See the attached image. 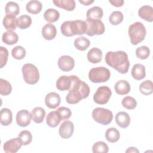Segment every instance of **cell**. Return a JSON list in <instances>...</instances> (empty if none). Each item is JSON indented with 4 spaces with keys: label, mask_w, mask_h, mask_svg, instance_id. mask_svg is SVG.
<instances>
[{
    "label": "cell",
    "mask_w": 153,
    "mask_h": 153,
    "mask_svg": "<svg viewBox=\"0 0 153 153\" xmlns=\"http://www.w3.org/2000/svg\"><path fill=\"white\" fill-rule=\"evenodd\" d=\"M61 99L59 94L55 92L48 93L45 97V103L50 109H55L59 106Z\"/></svg>",
    "instance_id": "9a60e30c"
},
{
    "label": "cell",
    "mask_w": 153,
    "mask_h": 153,
    "mask_svg": "<svg viewBox=\"0 0 153 153\" xmlns=\"http://www.w3.org/2000/svg\"><path fill=\"white\" fill-rule=\"evenodd\" d=\"M31 119V114L27 110L22 109L17 113L16 122L20 127H25L27 126L30 124Z\"/></svg>",
    "instance_id": "4fadbf2b"
},
{
    "label": "cell",
    "mask_w": 153,
    "mask_h": 153,
    "mask_svg": "<svg viewBox=\"0 0 153 153\" xmlns=\"http://www.w3.org/2000/svg\"><path fill=\"white\" fill-rule=\"evenodd\" d=\"M16 16L12 15H6L3 19V26L8 30H15L17 26Z\"/></svg>",
    "instance_id": "484cf974"
},
{
    "label": "cell",
    "mask_w": 153,
    "mask_h": 153,
    "mask_svg": "<svg viewBox=\"0 0 153 153\" xmlns=\"http://www.w3.org/2000/svg\"><path fill=\"white\" fill-rule=\"evenodd\" d=\"M131 75L136 80H141L146 76L145 66L142 64H135L131 69Z\"/></svg>",
    "instance_id": "44dd1931"
},
{
    "label": "cell",
    "mask_w": 153,
    "mask_h": 153,
    "mask_svg": "<svg viewBox=\"0 0 153 153\" xmlns=\"http://www.w3.org/2000/svg\"><path fill=\"white\" fill-rule=\"evenodd\" d=\"M23 145L21 139L18 137L7 140L4 144L3 148L5 152L7 153H16Z\"/></svg>",
    "instance_id": "30bf717a"
},
{
    "label": "cell",
    "mask_w": 153,
    "mask_h": 153,
    "mask_svg": "<svg viewBox=\"0 0 153 153\" xmlns=\"http://www.w3.org/2000/svg\"><path fill=\"white\" fill-rule=\"evenodd\" d=\"M0 54H1V59H0V68H2L7 62L8 57V51L7 49L4 47H0Z\"/></svg>",
    "instance_id": "ee69618b"
},
{
    "label": "cell",
    "mask_w": 153,
    "mask_h": 153,
    "mask_svg": "<svg viewBox=\"0 0 153 153\" xmlns=\"http://www.w3.org/2000/svg\"><path fill=\"white\" fill-rule=\"evenodd\" d=\"M74 131V126L72 121L66 120L63 121L59 129V133L63 139H68L72 136Z\"/></svg>",
    "instance_id": "7c38bea8"
},
{
    "label": "cell",
    "mask_w": 153,
    "mask_h": 153,
    "mask_svg": "<svg viewBox=\"0 0 153 153\" xmlns=\"http://www.w3.org/2000/svg\"><path fill=\"white\" fill-rule=\"evenodd\" d=\"M149 54L150 50L147 46H141L136 50V55L140 59H146L149 57Z\"/></svg>",
    "instance_id": "60d3db41"
},
{
    "label": "cell",
    "mask_w": 153,
    "mask_h": 153,
    "mask_svg": "<svg viewBox=\"0 0 153 153\" xmlns=\"http://www.w3.org/2000/svg\"><path fill=\"white\" fill-rule=\"evenodd\" d=\"M13 114L8 108H2L0 112V122L4 126L10 125L12 122Z\"/></svg>",
    "instance_id": "603a6c76"
},
{
    "label": "cell",
    "mask_w": 153,
    "mask_h": 153,
    "mask_svg": "<svg viewBox=\"0 0 153 153\" xmlns=\"http://www.w3.org/2000/svg\"><path fill=\"white\" fill-rule=\"evenodd\" d=\"M105 136L106 139L111 143L117 142L120 137L119 131L114 127H110L107 129Z\"/></svg>",
    "instance_id": "f546056e"
},
{
    "label": "cell",
    "mask_w": 153,
    "mask_h": 153,
    "mask_svg": "<svg viewBox=\"0 0 153 153\" xmlns=\"http://www.w3.org/2000/svg\"><path fill=\"white\" fill-rule=\"evenodd\" d=\"M56 33L57 30L56 26L51 23L45 25L42 29V35L46 40L50 41L56 37Z\"/></svg>",
    "instance_id": "2e32d148"
},
{
    "label": "cell",
    "mask_w": 153,
    "mask_h": 153,
    "mask_svg": "<svg viewBox=\"0 0 153 153\" xmlns=\"http://www.w3.org/2000/svg\"><path fill=\"white\" fill-rule=\"evenodd\" d=\"M42 5L40 1L32 0L28 2L26 5V9L27 12L31 14H36L41 12Z\"/></svg>",
    "instance_id": "4316f807"
},
{
    "label": "cell",
    "mask_w": 153,
    "mask_h": 153,
    "mask_svg": "<svg viewBox=\"0 0 153 153\" xmlns=\"http://www.w3.org/2000/svg\"><path fill=\"white\" fill-rule=\"evenodd\" d=\"M59 17V12L54 8H48L44 13V19L47 22L50 23H53L57 21Z\"/></svg>",
    "instance_id": "4dcf8cb0"
},
{
    "label": "cell",
    "mask_w": 153,
    "mask_h": 153,
    "mask_svg": "<svg viewBox=\"0 0 153 153\" xmlns=\"http://www.w3.org/2000/svg\"><path fill=\"white\" fill-rule=\"evenodd\" d=\"M103 12L102 9L99 7H93L88 9L87 11V19H101L103 17Z\"/></svg>",
    "instance_id": "f1b7e54d"
},
{
    "label": "cell",
    "mask_w": 153,
    "mask_h": 153,
    "mask_svg": "<svg viewBox=\"0 0 153 153\" xmlns=\"http://www.w3.org/2000/svg\"><path fill=\"white\" fill-rule=\"evenodd\" d=\"M87 25V31L85 34L92 36L95 35H102L105 32V26L103 23L99 19H86L85 20Z\"/></svg>",
    "instance_id": "ba28073f"
},
{
    "label": "cell",
    "mask_w": 153,
    "mask_h": 153,
    "mask_svg": "<svg viewBox=\"0 0 153 153\" xmlns=\"http://www.w3.org/2000/svg\"><path fill=\"white\" fill-rule=\"evenodd\" d=\"M54 4L59 8L71 11L75 8V1L74 0H54Z\"/></svg>",
    "instance_id": "cb8c5ba5"
},
{
    "label": "cell",
    "mask_w": 153,
    "mask_h": 153,
    "mask_svg": "<svg viewBox=\"0 0 153 153\" xmlns=\"http://www.w3.org/2000/svg\"><path fill=\"white\" fill-rule=\"evenodd\" d=\"M57 63L59 69L64 72H68L72 70L75 66L74 59L67 55H64L59 57Z\"/></svg>",
    "instance_id": "8fae6325"
},
{
    "label": "cell",
    "mask_w": 153,
    "mask_h": 153,
    "mask_svg": "<svg viewBox=\"0 0 153 153\" xmlns=\"http://www.w3.org/2000/svg\"><path fill=\"white\" fill-rule=\"evenodd\" d=\"M138 15L143 20L152 22L153 21V8L150 5L142 6L138 11Z\"/></svg>",
    "instance_id": "ac0fdd59"
},
{
    "label": "cell",
    "mask_w": 153,
    "mask_h": 153,
    "mask_svg": "<svg viewBox=\"0 0 153 153\" xmlns=\"http://www.w3.org/2000/svg\"><path fill=\"white\" fill-rule=\"evenodd\" d=\"M112 91L107 86L99 87L93 95L94 102L99 105L107 103L111 96Z\"/></svg>",
    "instance_id": "9c48e42d"
},
{
    "label": "cell",
    "mask_w": 153,
    "mask_h": 153,
    "mask_svg": "<svg viewBox=\"0 0 153 153\" xmlns=\"http://www.w3.org/2000/svg\"><path fill=\"white\" fill-rule=\"evenodd\" d=\"M109 151L108 146L102 141H98L94 143L92 147L93 153H107Z\"/></svg>",
    "instance_id": "74e56055"
},
{
    "label": "cell",
    "mask_w": 153,
    "mask_h": 153,
    "mask_svg": "<svg viewBox=\"0 0 153 153\" xmlns=\"http://www.w3.org/2000/svg\"><path fill=\"white\" fill-rule=\"evenodd\" d=\"M115 92L120 95H125L130 91V84L126 80H120L117 81L114 86Z\"/></svg>",
    "instance_id": "ffe728a7"
},
{
    "label": "cell",
    "mask_w": 153,
    "mask_h": 153,
    "mask_svg": "<svg viewBox=\"0 0 153 153\" xmlns=\"http://www.w3.org/2000/svg\"><path fill=\"white\" fill-rule=\"evenodd\" d=\"M11 55L14 59L17 60H21L25 57L26 50L23 47L18 45L12 49Z\"/></svg>",
    "instance_id": "ab89813d"
},
{
    "label": "cell",
    "mask_w": 153,
    "mask_h": 153,
    "mask_svg": "<svg viewBox=\"0 0 153 153\" xmlns=\"http://www.w3.org/2000/svg\"><path fill=\"white\" fill-rule=\"evenodd\" d=\"M25 81L29 84L37 83L39 79V73L38 68L32 63H26L22 69Z\"/></svg>",
    "instance_id": "8992f818"
},
{
    "label": "cell",
    "mask_w": 153,
    "mask_h": 153,
    "mask_svg": "<svg viewBox=\"0 0 153 153\" xmlns=\"http://www.w3.org/2000/svg\"><path fill=\"white\" fill-rule=\"evenodd\" d=\"M139 90L143 95H149L153 92V84L151 80H146L142 82L139 86Z\"/></svg>",
    "instance_id": "e575fe53"
},
{
    "label": "cell",
    "mask_w": 153,
    "mask_h": 153,
    "mask_svg": "<svg viewBox=\"0 0 153 153\" xmlns=\"http://www.w3.org/2000/svg\"><path fill=\"white\" fill-rule=\"evenodd\" d=\"M121 104L123 107L127 109H134L137 106L136 100L131 96H126L121 101Z\"/></svg>",
    "instance_id": "8d00e7d4"
},
{
    "label": "cell",
    "mask_w": 153,
    "mask_h": 153,
    "mask_svg": "<svg viewBox=\"0 0 153 153\" xmlns=\"http://www.w3.org/2000/svg\"><path fill=\"white\" fill-rule=\"evenodd\" d=\"M12 87L11 84L7 80L2 78L0 79V94L3 96H7L11 93Z\"/></svg>",
    "instance_id": "f35d334b"
},
{
    "label": "cell",
    "mask_w": 153,
    "mask_h": 153,
    "mask_svg": "<svg viewBox=\"0 0 153 153\" xmlns=\"http://www.w3.org/2000/svg\"><path fill=\"white\" fill-rule=\"evenodd\" d=\"M92 117L93 120L102 125H108L110 124L113 120L112 112L103 108H94L92 112Z\"/></svg>",
    "instance_id": "52a82bcc"
},
{
    "label": "cell",
    "mask_w": 153,
    "mask_h": 153,
    "mask_svg": "<svg viewBox=\"0 0 153 153\" xmlns=\"http://www.w3.org/2000/svg\"><path fill=\"white\" fill-rule=\"evenodd\" d=\"M105 59L108 65L115 69L118 72L122 74L127 73L130 62L126 52L123 51H108L105 55Z\"/></svg>",
    "instance_id": "7a4b0ae2"
},
{
    "label": "cell",
    "mask_w": 153,
    "mask_h": 153,
    "mask_svg": "<svg viewBox=\"0 0 153 153\" xmlns=\"http://www.w3.org/2000/svg\"><path fill=\"white\" fill-rule=\"evenodd\" d=\"M74 75L60 76L56 81V87L60 91L69 90L72 85Z\"/></svg>",
    "instance_id": "5bb4252c"
},
{
    "label": "cell",
    "mask_w": 153,
    "mask_h": 153,
    "mask_svg": "<svg viewBox=\"0 0 153 153\" xmlns=\"http://www.w3.org/2000/svg\"><path fill=\"white\" fill-rule=\"evenodd\" d=\"M90 45L89 39L84 36H79L76 38L74 41V46L80 51H84L88 48Z\"/></svg>",
    "instance_id": "1f68e13d"
},
{
    "label": "cell",
    "mask_w": 153,
    "mask_h": 153,
    "mask_svg": "<svg viewBox=\"0 0 153 153\" xmlns=\"http://www.w3.org/2000/svg\"><path fill=\"white\" fill-rule=\"evenodd\" d=\"M128 33L131 44L136 45L145 39L146 30L143 23L136 22L129 26Z\"/></svg>",
    "instance_id": "277c9868"
},
{
    "label": "cell",
    "mask_w": 153,
    "mask_h": 153,
    "mask_svg": "<svg viewBox=\"0 0 153 153\" xmlns=\"http://www.w3.org/2000/svg\"><path fill=\"white\" fill-rule=\"evenodd\" d=\"M60 30L65 36L69 37L75 35H81L86 33L87 25L85 21L80 20L65 21L62 24Z\"/></svg>",
    "instance_id": "3957f363"
},
{
    "label": "cell",
    "mask_w": 153,
    "mask_h": 153,
    "mask_svg": "<svg viewBox=\"0 0 153 153\" xmlns=\"http://www.w3.org/2000/svg\"><path fill=\"white\" fill-rule=\"evenodd\" d=\"M115 121L119 127L125 128H127L130 123V117L126 112H119L115 115Z\"/></svg>",
    "instance_id": "e0dca14e"
},
{
    "label": "cell",
    "mask_w": 153,
    "mask_h": 153,
    "mask_svg": "<svg viewBox=\"0 0 153 153\" xmlns=\"http://www.w3.org/2000/svg\"><path fill=\"white\" fill-rule=\"evenodd\" d=\"M123 14L120 11H113L109 17V21L112 25H118L123 20Z\"/></svg>",
    "instance_id": "d590c367"
},
{
    "label": "cell",
    "mask_w": 153,
    "mask_h": 153,
    "mask_svg": "<svg viewBox=\"0 0 153 153\" xmlns=\"http://www.w3.org/2000/svg\"><path fill=\"white\" fill-rule=\"evenodd\" d=\"M59 114L60 118L62 120H68L69 119L71 115H72V112L71 109L68 108L66 107H60L56 110Z\"/></svg>",
    "instance_id": "7bdbcfd3"
},
{
    "label": "cell",
    "mask_w": 153,
    "mask_h": 153,
    "mask_svg": "<svg viewBox=\"0 0 153 153\" xmlns=\"http://www.w3.org/2000/svg\"><path fill=\"white\" fill-rule=\"evenodd\" d=\"M79 2L84 5H89L94 2V0H79Z\"/></svg>",
    "instance_id": "bcb514c9"
},
{
    "label": "cell",
    "mask_w": 153,
    "mask_h": 153,
    "mask_svg": "<svg viewBox=\"0 0 153 153\" xmlns=\"http://www.w3.org/2000/svg\"><path fill=\"white\" fill-rule=\"evenodd\" d=\"M109 2L111 3L113 6L116 7H120L123 5L124 1L123 0H115V1H109Z\"/></svg>",
    "instance_id": "f6af8a7d"
},
{
    "label": "cell",
    "mask_w": 153,
    "mask_h": 153,
    "mask_svg": "<svg viewBox=\"0 0 153 153\" xmlns=\"http://www.w3.org/2000/svg\"><path fill=\"white\" fill-rule=\"evenodd\" d=\"M61 118L57 111L50 112L46 117L47 124L50 127H57L61 121Z\"/></svg>",
    "instance_id": "7402d4cb"
},
{
    "label": "cell",
    "mask_w": 153,
    "mask_h": 153,
    "mask_svg": "<svg viewBox=\"0 0 153 153\" xmlns=\"http://www.w3.org/2000/svg\"><path fill=\"white\" fill-rule=\"evenodd\" d=\"M111 76V72L106 68L101 66L91 69L88 73L89 79L94 83L104 82L108 81Z\"/></svg>",
    "instance_id": "5b68a950"
},
{
    "label": "cell",
    "mask_w": 153,
    "mask_h": 153,
    "mask_svg": "<svg viewBox=\"0 0 153 153\" xmlns=\"http://www.w3.org/2000/svg\"><path fill=\"white\" fill-rule=\"evenodd\" d=\"M19 36L17 34L11 30L4 32L2 36V41L7 45H13L18 41Z\"/></svg>",
    "instance_id": "83f0119b"
},
{
    "label": "cell",
    "mask_w": 153,
    "mask_h": 153,
    "mask_svg": "<svg viewBox=\"0 0 153 153\" xmlns=\"http://www.w3.org/2000/svg\"><path fill=\"white\" fill-rule=\"evenodd\" d=\"M32 23V19L28 15H22L17 19V25L21 29L29 27Z\"/></svg>",
    "instance_id": "836d02e7"
},
{
    "label": "cell",
    "mask_w": 153,
    "mask_h": 153,
    "mask_svg": "<svg viewBox=\"0 0 153 153\" xmlns=\"http://www.w3.org/2000/svg\"><path fill=\"white\" fill-rule=\"evenodd\" d=\"M18 137L21 139L23 145H27L31 143L32 140V135L28 130H23L19 134Z\"/></svg>",
    "instance_id": "b9f144b4"
},
{
    "label": "cell",
    "mask_w": 153,
    "mask_h": 153,
    "mask_svg": "<svg viewBox=\"0 0 153 153\" xmlns=\"http://www.w3.org/2000/svg\"><path fill=\"white\" fill-rule=\"evenodd\" d=\"M90 87L77 76L74 75L72 85L66 95V101L69 104H76L87 98L90 94Z\"/></svg>",
    "instance_id": "6da1fadb"
},
{
    "label": "cell",
    "mask_w": 153,
    "mask_h": 153,
    "mask_svg": "<svg viewBox=\"0 0 153 153\" xmlns=\"http://www.w3.org/2000/svg\"><path fill=\"white\" fill-rule=\"evenodd\" d=\"M87 57L88 60L92 63H97L102 60V52L98 48H92L87 53Z\"/></svg>",
    "instance_id": "d6986e66"
},
{
    "label": "cell",
    "mask_w": 153,
    "mask_h": 153,
    "mask_svg": "<svg viewBox=\"0 0 153 153\" xmlns=\"http://www.w3.org/2000/svg\"><path fill=\"white\" fill-rule=\"evenodd\" d=\"M126 153H130V152H139V151L134 147H129L126 151Z\"/></svg>",
    "instance_id": "7dc6e473"
},
{
    "label": "cell",
    "mask_w": 153,
    "mask_h": 153,
    "mask_svg": "<svg viewBox=\"0 0 153 153\" xmlns=\"http://www.w3.org/2000/svg\"><path fill=\"white\" fill-rule=\"evenodd\" d=\"M5 11L6 15H12L17 16L20 12L19 5L14 2H8L5 5Z\"/></svg>",
    "instance_id": "d6a6232c"
},
{
    "label": "cell",
    "mask_w": 153,
    "mask_h": 153,
    "mask_svg": "<svg viewBox=\"0 0 153 153\" xmlns=\"http://www.w3.org/2000/svg\"><path fill=\"white\" fill-rule=\"evenodd\" d=\"M32 120L35 123H41L45 116V111L41 107H36L31 112Z\"/></svg>",
    "instance_id": "d4e9b609"
}]
</instances>
